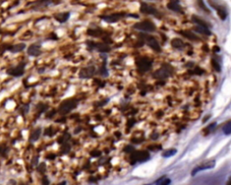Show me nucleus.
<instances>
[{
  "label": "nucleus",
  "mask_w": 231,
  "mask_h": 185,
  "mask_svg": "<svg viewBox=\"0 0 231 185\" xmlns=\"http://www.w3.org/2000/svg\"><path fill=\"white\" fill-rule=\"evenodd\" d=\"M135 28L137 30L143 32H148V33L155 31V25L151 21H143L141 23H138L135 25Z\"/></svg>",
  "instance_id": "f257e3e1"
},
{
  "label": "nucleus",
  "mask_w": 231,
  "mask_h": 185,
  "mask_svg": "<svg viewBox=\"0 0 231 185\" xmlns=\"http://www.w3.org/2000/svg\"><path fill=\"white\" fill-rule=\"evenodd\" d=\"M149 157V153L146 151H137L132 155V159L135 162H144L148 160Z\"/></svg>",
  "instance_id": "f03ea898"
},
{
  "label": "nucleus",
  "mask_w": 231,
  "mask_h": 185,
  "mask_svg": "<svg viewBox=\"0 0 231 185\" xmlns=\"http://www.w3.org/2000/svg\"><path fill=\"white\" fill-rule=\"evenodd\" d=\"M215 166V161H208V162H204L203 164L197 166L196 168H194L191 172V175L196 174L198 172L202 171V170H207V169H211Z\"/></svg>",
  "instance_id": "7ed1b4c3"
},
{
  "label": "nucleus",
  "mask_w": 231,
  "mask_h": 185,
  "mask_svg": "<svg viewBox=\"0 0 231 185\" xmlns=\"http://www.w3.org/2000/svg\"><path fill=\"white\" fill-rule=\"evenodd\" d=\"M144 40H145L146 44L149 47H151L153 50H156V51H160V46H159V43L157 42V40L152 37V36H149V35H143Z\"/></svg>",
  "instance_id": "20e7f679"
},
{
  "label": "nucleus",
  "mask_w": 231,
  "mask_h": 185,
  "mask_svg": "<svg viewBox=\"0 0 231 185\" xmlns=\"http://www.w3.org/2000/svg\"><path fill=\"white\" fill-rule=\"evenodd\" d=\"M136 64H137V66H138V67L141 70L146 71V70H148L150 67H151L152 62L148 59H146V58H141V59H139V60L136 61Z\"/></svg>",
  "instance_id": "39448f33"
},
{
  "label": "nucleus",
  "mask_w": 231,
  "mask_h": 185,
  "mask_svg": "<svg viewBox=\"0 0 231 185\" xmlns=\"http://www.w3.org/2000/svg\"><path fill=\"white\" fill-rule=\"evenodd\" d=\"M95 72V68L94 66H88V67H85L81 70L80 72V77L81 78H88L90 77H92V75Z\"/></svg>",
  "instance_id": "423d86ee"
},
{
  "label": "nucleus",
  "mask_w": 231,
  "mask_h": 185,
  "mask_svg": "<svg viewBox=\"0 0 231 185\" xmlns=\"http://www.w3.org/2000/svg\"><path fill=\"white\" fill-rule=\"evenodd\" d=\"M76 104L75 103H72V101H66L65 103H63L61 106V111L62 110V113H68L69 111H70L71 109H73Z\"/></svg>",
  "instance_id": "0eeeda50"
},
{
  "label": "nucleus",
  "mask_w": 231,
  "mask_h": 185,
  "mask_svg": "<svg viewBox=\"0 0 231 185\" xmlns=\"http://www.w3.org/2000/svg\"><path fill=\"white\" fill-rule=\"evenodd\" d=\"M27 53L30 56H34V57H37L41 54V50H40V47L36 46V45H32L28 48Z\"/></svg>",
  "instance_id": "6e6552de"
},
{
  "label": "nucleus",
  "mask_w": 231,
  "mask_h": 185,
  "mask_svg": "<svg viewBox=\"0 0 231 185\" xmlns=\"http://www.w3.org/2000/svg\"><path fill=\"white\" fill-rule=\"evenodd\" d=\"M7 74L14 76V77H20L24 74V67L23 66H17L15 68L9 69V70H7Z\"/></svg>",
  "instance_id": "1a4fd4ad"
},
{
  "label": "nucleus",
  "mask_w": 231,
  "mask_h": 185,
  "mask_svg": "<svg viewBox=\"0 0 231 185\" xmlns=\"http://www.w3.org/2000/svg\"><path fill=\"white\" fill-rule=\"evenodd\" d=\"M192 21L195 23V24H197L198 26H201V27H204V28H207L208 29V27H210V24H208L206 21L202 20L201 18H200V17H198V16H195V15H192Z\"/></svg>",
  "instance_id": "9d476101"
},
{
  "label": "nucleus",
  "mask_w": 231,
  "mask_h": 185,
  "mask_svg": "<svg viewBox=\"0 0 231 185\" xmlns=\"http://www.w3.org/2000/svg\"><path fill=\"white\" fill-rule=\"evenodd\" d=\"M120 19V14L118 13H114V14H110V15H107L103 17V20L107 23H116Z\"/></svg>",
  "instance_id": "9b49d317"
},
{
  "label": "nucleus",
  "mask_w": 231,
  "mask_h": 185,
  "mask_svg": "<svg viewBox=\"0 0 231 185\" xmlns=\"http://www.w3.org/2000/svg\"><path fill=\"white\" fill-rule=\"evenodd\" d=\"M141 11L143 13H150V14H155L156 13V10L155 8H153L152 7L146 5V4H142V6H141Z\"/></svg>",
  "instance_id": "f8f14e48"
},
{
  "label": "nucleus",
  "mask_w": 231,
  "mask_h": 185,
  "mask_svg": "<svg viewBox=\"0 0 231 185\" xmlns=\"http://www.w3.org/2000/svg\"><path fill=\"white\" fill-rule=\"evenodd\" d=\"M167 7L170 10L174 11V12H181V10H182V7H180V5L177 2H170V3H168Z\"/></svg>",
  "instance_id": "ddd939ff"
},
{
  "label": "nucleus",
  "mask_w": 231,
  "mask_h": 185,
  "mask_svg": "<svg viewBox=\"0 0 231 185\" xmlns=\"http://www.w3.org/2000/svg\"><path fill=\"white\" fill-rule=\"evenodd\" d=\"M69 16H70V13H58L55 15V19L60 22V23H64L68 20Z\"/></svg>",
  "instance_id": "4468645a"
},
{
  "label": "nucleus",
  "mask_w": 231,
  "mask_h": 185,
  "mask_svg": "<svg viewBox=\"0 0 231 185\" xmlns=\"http://www.w3.org/2000/svg\"><path fill=\"white\" fill-rule=\"evenodd\" d=\"M180 33L182 34V35H183L184 37H186V38H188V39H190L191 40H198L199 38H198L197 36L194 34L193 33H191V32H187V31H182V32H180Z\"/></svg>",
  "instance_id": "2eb2a0df"
},
{
  "label": "nucleus",
  "mask_w": 231,
  "mask_h": 185,
  "mask_svg": "<svg viewBox=\"0 0 231 185\" xmlns=\"http://www.w3.org/2000/svg\"><path fill=\"white\" fill-rule=\"evenodd\" d=\"M25 48V43H19V44H16V45H14L10 48V50L12 52H18V51H22Z\"/></svg>",
  "instance_id": "dca6fc26"
},
{
  "label": "nucleus",
  "mask_w": 231,
  "mask_h": 185,
  "mask_svg": "<svg viewBox=\"0 0 231 185\" xmlns=\"http://www.w3.org/2000/svg\"><path fill=\"white\" fill-rule=\"evenodd\" d=\"M217 15L219 16V18H220L221 20H225V19H226V17H227V13H226V11H225V9L223 7H217Z\"/></svg>",
  "instance_id": "f3484780"
},
{
  "label": "nucleus",
  "mask_w": 231,
  "mask_h": 185,
  "mask_svg": "<svg viewBox=\"0 0 231 185\" xmlns=\"http://www.w3.org/2000/svg\"><path fill=\"white\" fill-rule=\"evenodd\" d=\"M172 46L176 48V49H180V48H183V40H181L180 39H173L172 40Z\"/></svg>",
  "instance_id": "a211bd4d"
},
{
  "label": "nucleus",
  "mask_w": 231,
  "mask_h": 185,
  "mask_svg": "<svg viewBox=\"0 0 231 185\" xmlns=\"http://www.w3.org/2000/svg\"><path fill=\"white\" fill-rule=\"evenodd\" d=\"M194 30L200 33H202V34H206V35H211V32L207 29V28H204L201 26H196L194 27Z\"/></svg>",
  "instance_id": "6ab92c4d"
},
{
  "label": "nucleus",
  "mask_w": 231,
  "mask_h": 185,
  "mask_svg": "<svg viewBox=\"0 0 231 185\" xmlns=\"http://www.w3.org/2000/svg\"><path fill=\"white\" fill-rule=\"evenodd\" d=\"M40 134H41V129H37V130H35L34 132L31 135L30 140H31V141H35V140H37V139H39V137H40Z\"/></svg>",
  "instance_id": "aec40b11"
},
{
  "label": "nucleus",
  "mask_w": 231,
  "mask_h": 185,
  "mask_svg": "<svg viewBox=\"0 0 231 185\" xmlns=\"http://www.w3.org/2000/svg\"><path fill=\"white\" fill-rule=\"evenodd\" d=\"M96 49L99 50V51H109V48L107 45H104V44H101V43H99V44H96Z\"/></svg>",
  "instance_id": "412c9836"
},
{
  "label": "nucleus",
  "mask_w": 231,
  "mask_h": 185,
  "mask_svg": "<svg viewBox=\"0 0 231 185\" xmlns=\"http://www.w3.org/2000/svg\"><path fill=\"white\" fill-rule=\"evenodd\" d=\"M171 183V180L168 178L162 177L160 180H158L156 182L157 185H169Z\"/></svg>",
  "instance_id": "4be33fe9"
},
{
  "label": "nucleus",
  "mask_w": 231,
  "mask_h": 185,
  "mask_svg": "<svg viewBox=\"0 0 231 185\" xmlns=\"http://www.w3.org/2000/svg\"><path fill=\"white\" fill-rule=\"evenodd\" d=\"M223 132H224L226 135H229V134H231V120L230 121H228V122L224 126V128H223Z\"/></svg>",
  "instance_id": "5701e85b"
},
{
  "label": "nucleus",
  "mask_w": 231,
  "mask_h": 185,
  "mask_svg": "<svg viewBox=\"0 0 231 185\" xmlns=\"http://www.w3.org/2000/svg\"><path fill=\"white\" fill-rule=\"evenodd\" d=\"M176 149H169V150H166L165 152L163 153V156H164V157H169V156H173L174 154H176Z\"/></svg>",
  "instance_id": "b1692460"
},
{
  "label": "nucleus",
  "mask_w": 231,
  "mask_h": 185,
  "mask_svg": "<svg viewBox=\"0 0 231 185\" xmlns=\"http://www.w3.org/2000/svg\"><path fill=\"white\" fill-rule=\"evenodd\" d=\"M211 65H212L213 68H214L216 71H217V72H219V71H220V66H219V64L217 63L216 60H211Z\"/></svg>",
  "instance_id": "393cba45"
},
{
  "label": "nucleus",
  "mask_w": 231,
  "mask_h": 185,
  "mask_svg": "<svg viewBox=\"0 0 231 185\" xmlns=\"http://www.w3.org/2000/svg\"><path fill=\"white\" fill-rule=\"evenodd\" d=\"M227 185H231V178H229L228 182H227Z\"/></svg>",
  "instance_id": "a878e982"
}]
</instances>
